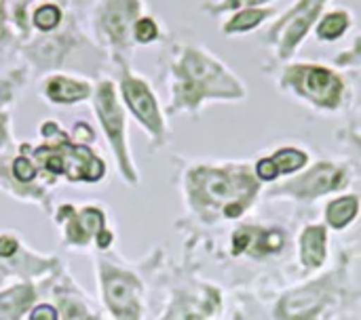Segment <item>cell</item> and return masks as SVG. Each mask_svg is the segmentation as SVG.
I'll return each mask as SVG.
<instances>
[{"label":"cell","mask_w":361,"mask_h":320,"mask_svg":"<svg viewBox=\"0 0 361 320\" xmlns=\"http://www.w3.org/2000/svg\"><path fill=\"white\" fill-rule=\"evenodd\" d=\"M38 302V289L34 283H17L0 291V320L27 319L30 310Z\"/></svg>","instance_id":"d4e9b609"},{"label":"cell","mask_w":361,"mask_h":320,"mask_svg":"<svg viewBox=\"0 0 361 320\" xmlns=\"http://www.w3.org/2000/svg\"><path fill=\"white\" fill-rule=\"evenodd\" d=\"M51 289L55 297L53 306L59 312V320H102V316L78 289V285L70 279V274H66V270L53 274Z\"/></svg>","instance_id":"44dd1931"},{"label":"cell","mask_w":361,"mask_h":320,"mask_svg":"<svg viewBox=\"0 0 361 320\" xmlns=\"http://www.w3.org/2000/svg\"><path fill=\"white\" fill-rule=\"evenodd\" d=\"M361 217V196L355 192H343L330 196L324 205V226L330 232H345L353 228Z\"/></svg>","instance_id":"7402d4cb"},{"label":"cell","mask_w":361,"mask_h":320,"mask_svg":"<svg viewBox=\"0 0 361 320\" xmlns=\"http://www.w3.org/2000/svg\"><path fill=\"white\" fill-rule=\"evenodd\" d=\"M277 0H203L199 4L201 13L209 17H222L231 15L241 8H260V6H273Z\"/></svg>","instance_id":"f546056e"},{"label":"cell","mask_w":361,"mask_h":320,"mask_svg":"<svg viewBox=\"0 0 361 320\" xmlns=\"http://www.w3.org/2000/svg\"><path fill=\"white\" fill-rule=\"evenodd\" d=\"M19 42H21V38L11 21L8 0H0V55L17 53Z\"/></svg>","instance_id":"4dcf8cb0"},{"label":"cell","mask_w":361,"mask_h":320,"mask_svg":"<svg viewBox=\"0 0 361 320\" xmlns=\"http://www.w3.org/2000/svg\"><path fill=\"white\" fill-rule=\"evenodd\" d=\"M93 114L97 118V124L106 137V143L114 156L116 169L123 177V181L131 188L140 184V171L135 167L131 148H129V129H127V112L118 99L116 82L112 78H97L95 91L91 97Z\"/></svg>","instance_id":"ba28073f"},{"label":"cell","mask_w":361,"mask_h":320,"mask_svg":"<svg viewBox=\"0 0 361 320\" xmlns=\"http://www.w3.org/2000/svg\"><path fill=\"white\" fill-rule=\"evenodd\" d=\"M97 283L104 308L114 320L144 319V285L137 274L110 262L97 260Z\"/></svg>","instance_id":"7c38bea8"},{"label":"cell","mask_w":361,"mask_h":320,"mask_svg":"<svg viewBox=\"0 0 361 320\" xmlns=\"http://www.w3.org/2000/svg\"><path fill=\"white\" fill-rule=\"evenodd\" d=\"M277 15H279V11L275 6L241 8V11L226 15V19L220 23V32H222V36H228V38L254 34V32L267 27Z\"/></svg>","instance_id":"603a6c76"},{"label":"cell","mask_w":361,"mask_h":320,"mask_svg":"<svg viewBox=\"0 0 361 320\" xmlns=\"http://www.w3.org/2000/svg\"><path fill=\"white\" fill-rule=\"evenodd\" d=\"M184 203L205 224L237 222L260 198L262 184L247 160H199L182 173Z\"/></svg>","instance_id":"7a4b0ae2"},{"label":"cell","mask_w":361,"mask_h":320,"mask_svg":"<svg viewBox=\"0 0 361 320\" xmlns=\"http://www.w3.org/2000/svg\"><path fill=\"white\" fill-rule=\"evenodd\" d=\"M165 38H167V34H165L163 23L157 15L146 11L144 15H140L135 19L133 30H131V40L135 46H150V44L161 42Z\"/></svg>","instance_id":"83f0119b"},{"label":"cell","mask_w":361,"mask_h":320,"mask_svg":"<svg viewBox=\"0 0 361 320\" xmlns=\"http://www.w3.org/2000/svg\"><path fill=\"white\" fill-rule=\"evenodd\" d=\"M349 260L351 257L343 253L341 264L332 272L281 293L273 308V320H326L345 295Z\"/></svg>","instance_id":"5b68a950"},{"label":"cell","mask_w":361,"mask_h":320,"mask_svg":"<svg viewBox=\"0 0 361 320\" xmlns=\"http://www.w3.org/2000/svg\"><path fill=\"white\" fill-rule=\"evenodd\" d=\"M298 266L305 274H317L328 266L330 260V230L315 222L307 224L296 238Z\"/></svg>","instance_id":"ffe728a7"},{"label":"cell","mask_w":361,"mask_h":320,"mask_svg":"<svg viewBox=\"0 0 361 320\" xmlns=\"http://www.w3.org/2000/svg\"><path fill=\"white\" fill-rule=\"evenodd\" d=\"M332 65L338 70H345V72L347 70H361V34L353 38V42L347 49H343L334 55Z\"/></svg>","instance_id":"d6a6232c"},{"label":"cell","mask_w":361,"mask_h":320,"mask_svg":"<svg viewBox=\"0 0 361 320\" xmlns=\"http://www.w3.org/2000/svg\"><path fill=\"white\" fill-rule=\"evenodd\" d=\"M355 25V15L347 6H328L313 27V38L319 44H332L343 40Z\"/></svg>","instance_id":"cb8c5ba5"},{"label":"cell","mask_w":361,"mask_h":320,"mask_svg":"<svg viewBox=\"0 0 361 320\" xmlns=\"http://www.w3.org/2000/svg\"><path fill=\"white\" fill-rule=\"evenodd\" d=\"M27 320H59V312L53 304L42 302V304H34V308L27 314Z\"/></svg>","instance_id":"d590c367"},{"label":"cell","mask_w":361,"mask_h":320,"mask_svg":"<svg viewBox=\"0 0 361 320\" xmlns=\"http://www.w3.org/2000/svg\"><path fill=\"white\" fill-rule=\"evenodd\" d=\"M70 137L76 141V143H85V146H93L97 141V133L95 129L91 127L89 120H76L70 129Z\"/></svg>","instance_id":"836d02e7"},{"label":"cell","mask_w":361,"mask_h":320,"mask_svg":"<svg viewBox=\"0 0 361 320\" xmlns=\"http://www.w3.org/2000/svg\"><path fill=\"white\" fill-rule=\"evenodd\" d=\"M95 91V82L80 74L68 72H51L40 78L38 93L40 97L57 108H70L85 101H91Z\"/></svg>","instance_id":"d6986e66"},{"label":"cell","mask_w":361,"mask_h":320,"mask_svg":"<svg viewBox=\"0 0 361 320\" xmlns=\"http://www.w3.org/2000/svg\"><path fill=\"white\" fill-rule=\"evenodd\" d=\"M116 91L125 112L137 122V127L150 139V152H157L169 143L171 131L167 124L165 108L161 105L152 84L146 76L137 74L131 63H116Z\"/></svg>","instance_id":"52a82bcc"},{"label":"cell","mask_w":361,"mask_h":320,"mask_svg":"<svg viewBox=\"0 0 361 320\" xmlns=\"http://www.w3.org/2000/svg\"><path fill=\"white\" fill-rule=\"evenodd\" d=\"M288 247V234L279 226H239L231 234V255L250 260L277 257Z\"/></svg>","instance_id":"e0dca14e"},{"label":"cell","mask_w":361,"mask_h":320,"mask_svg":"<svg viewBox=\"0 0 361 320\" xmlns=\"http://www.w3.org/2000/svg\"><path fill=\"white\" fill-rule=\"evenodd\" d=\"M38 137L42 141H57L63 158V179L70 184H99L104 181L108 167L102 154L93 146L76 143L70 137V131L63 129L57 120H42L38 127Z\"/></svg>","instance_id":"5bb4252c"},{"label":"cell","mask_w":361,"mask_h":320,"mask_svg":"<svg viewBox=\"0 0 361 320\" xmlns=\"http://www.w3.org/2000/svg\"><path fill=\"white\" fill-rule=\"evenodd\" d=\"M36 0H8V11H11V21L13 27L17 30L19 38L25 40L30 38V25H27V13Z\"/></svg>","instance_id":"1f68e13d"},{"label":"cell","mask_w":361,"mask_h":320,"mask_svg":"<svg viewBox=\"0 0 361 320\" xmlns=\"http://www.w3.org/2000/svg\"><path fill=\"white\" fill-rule=\"evenodd\" d=\"M222 310V291L209 283H190L171 293L161 320H212Z\"/></svg>","instance_id":"2e32d148"},{"label":"cell","mask_w":361,"mask_h":320,"mask_svg":"<svg viewBox=\"0 0 361 320\" xmlns=\"http://www.w3.org/2000/svg\"><path fill=\"white\" fill-rule=\"evenodd\" d=\"M355 175L347 160H313L302 173L288 177L269 188L271 200H290L296 205H313L322 198L343 194L351 188Z\"/></svg>","instance_id":"9c48e42d"},{"label":"cell","mask_w":361,"mask_h":320,"mask_svg":"<svg viewBox=\"0 0 361 320\" xmlns=\"http://www.w3.org/2000/svg\"><path fill=\"white\" fill-rule=\"evenodd\" d=\"M97 49L95 42L82 32L78 15L74 8L68 11L63 25L53 34H32L30 38L21 40L17 46V55L23 57V65L38 76H47L51 72H61L66 63L78 51Z\"/></svg>","instance_id":"8992f818"},{"label":"cell","mask_w":361,"mask_h":320,"mask_svg":"<svg viewBox=\"0 0 361 320\" xmlns=\"http://www.w3.org/2000/svg\"><path fill=\"white\" fill-rule=\"evenodd\" d=\"M161 74L167 89V116H199L207 103H239L247 84L216 53L195 40L165 38Z\"/></svg>","instance_id":"6da1fadb"},{"label":"cell","mask_w":361,"mask_h":320,"mask_svg":"<svg viewBox=\"0 0 361 320\" xmlns=\"http://www.w3.org/2000/svg\"><path fill=\"white\" fill-rule=\"evenodd\" d=\"M330 2L332 0H296L267 25L262 32V44L273 51L275 63L296 59Z\"/></svg>","instance_id":"30bf717a"},{"label":"cell","mask_w":361,"mask_h":320,"mask_svg":"<svg viewBox=\"0 0 361 320\" xmlns=\"http://www.w3.org/2000/svg\"><path fill=\"white\" fill-rule=\"evenodd\" d=\"M70 6H66V2L61 0H36L27 13V25H30V36L38 34H53L57 32L68 15Z\"/></svg>","instance_id":"484cf974"},{"label":"cell","mask_w":361,"mask_h":320,"mask_svg":"<svg viewBox=\"0 0 361 320\" xmlns=\"http://www.w3.org/2000/svg\"><path fill=\"white\" fill-rule=\"evenodd\" d=\"M336 141L341 143L347 162L355 177H361V131L355 127H343L336 131Z\"/></svg>","instance_id":"f1b7e54d"},{"label":"cell","mask_w":361,"mask_h":320,"mask_svg":"<svg viewBox=\"0 0 361 320\" xmlns=\"http://www.w3.org/2000/svg\"><path fill=\"white\" fill-rule=\"evenodd\" d=\"M51 215L61 230L66 247L70 249H89L95 245L99 251H108L114 243V232L108 226L106 211L97 205H59Z\"/></svg>","instance_id":"4fadbf2b"},{"label":"cell","mask_w":361,"mask_h":320,"mask_svg":"<svg viewBox=\"0 0 361 320\" xmlns=\"http://www.w3.org/2000/svg\"><path fill=\"white\" fill-rule=\"evenodd\" d=\"M144 0H93L87 11V25L95 46L106 59L116 63H131L133 40L131 30L140 15H144Z\"/></svg>","instance_id":"277c9868"},{"label":"cell","mask_w":361,"mask_h":320,"mask_svg":"<svg viewBox=\"0 0 361 320\" xmlns=\"http://www.w3.org/2000/svg\"><path fill=\"white\" fill-rule=\"evenodd\" d=\"M311 162V152L307 148L298 143H286L273 148L269 154L258 156L252 162V169L262 186H275L288 177L302 173Z\"/></svg>","instance_id":"ac0fdd59"},{"label":"cell","mask_w":361,"mask_h":320,"mask_svg":"<svg viewBox=\"0 0 361 320\" xmlns=\"http://www.w3.org/2000/svg\"><path fill=\"white\" fill-rule=\"evenodd\" d=\"M55 186L57 181L38 169L30 141L15 143L13 150L0 154V188L13 198L40 205L51 215V188Z\"/></svg>","instance_id":"8fae6325"},{"label":"cell","mask_w":361,"mask_h":320,"mask_svg":"<svg viewBox=\"0 0 361 320\" xmlns=\"http://www.w3.org/2000/svg\"><path fill=\"white\" fill-rule=\"evenodd\" d=\"M63 270L59 257L42 255L23 245L17 234H0V279H17L19 283H32L34 279L53 276Z\"/></svg>","instance_id":"9a60e30c"},{"label":"cell","mask_w":361,"mask_h":320,"mask_svg":"<svg viewBox=\"0 0 361 320\" xmlns=\"http://www.w3.org/2000/svg\"><path fill=\"white\" fill-rule=\"evenodd\" d=\"M269 72L275 74V82L281 93L317 114H341L353 99L345 70L324 61L292 59L286 63H275V70Z\"/></svg>","instance_id":"3957f363"},{"label":"cell","mask_w":361,"mask_h":320,"mask_svg":"<svg viewBox=\"0 0 361 320\" xmlns=\"http://www.w3.org/2000/svg\"><path fill=\"white\" fill-rule=\"evenodd\" d=\"M30 70L27 65H13L6 72H0V114L8 112V108L17 101L19 93L27 84Z\"/></svg>","instance_id":"4316f807"},{"label":"cell","mask_w":361,"mask_h":320,"mask_svg":"<svg viewBox=\"0 0 361 320\" xmlns=\"http://www.w3.org/2000/svg\"><path fill=\"white\" fill-rule=\"evenodd\" d=\"M15 148L13 141V114L11 112H2L0 114V154L8 152Z\"/></svg>","instance_id":"e575fe53"}]
</instances>
